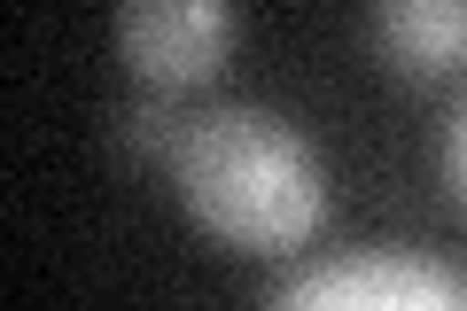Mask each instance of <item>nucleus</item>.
Here are the masks:
<instances>
[{
	"label": "nucleus",
	"mask_w": 467,
	"mask_h": 311,
	"mask_svg": "<svg viewBox=\"0 0 467 311\" xmlns=\"http://www.w3.org/2000/svg\"><path fill=\"white\" fill-rule=\"evenodd\" d=\"M180 202L218 249L288 257L327 218V171L312 140L273 109H202L171 148Z\"/></svg>",
	"instance_id": "1"
},
{
	"label": "nucleus",
	"mask_w": 467,
	"mask_h": 311,
	"mask_svg": "<svg viewBox=\"0 0 467 311\" xmlns=\"http://www.w3.org/2000/svg\"><path fill=\"white\" fill-rule=\"evenodd\" d=\"M281 311H467V273L413 249H358L273 288Z\"/></svg>",
	"instance_id": "2"
},
{
	"label": "nucleus",
	"mask_w": 467,
	"mask_h": 311,
	"mask_svg": "<svg viewBox=\"0 0 467 311\" xmlns=\"http://www.w3.org/2000/svg\"><path fill=\"white\" fill-rule=\"evenodd\" d=\"M117 55L156 94L211 86L234 55V0H117Z\"/></svg>",
	"instance_id": "3"
},
{
	"label": "nucleus",
	"mask_w": 467,
	"mask_h": 311,
	"mask_svg": "<svg viewBox=\"0 0 467 311\" xmlns=\"http://www.w3.org/2000/svg\"><path fill=\"white\" fill-rule=\"evenodd\" d=\"M374 55L413 86L467 70V0H374Z\"/></svg>",
	"instance_id": "4"
},
{
	"label": "nucleus",
	"mask_w": 467,
	"mask_h": 311,
	"mask_svg": "<svg viewBox=\"0 0 467 311\" xmlns=\"http://www.w3.org/2000/svg\"><path fill=\"white\" fill-rule=\"evenodd\" d=\"M180 132H187V117L171 109L164 94H149V101H133V109H125V156H171V148H180Z\"/></svg>",
	"instance_id": "5"
},
{
	"label": "nucleus",
	"mask_w": 467,
	"mask_h": 311,
	"mask_svg": "<svg viewBox=\"0 0 467 311\" xmlns=\"http://www.w3.org/2000/svg\"><path fill=\"white\" fill-rule=\"evenodd\" d=\"M444 180H451V195H460V211H467V109L451 117V132H444Z\"/></svg>",
	"instance_id": "6"
}]
</instances>
